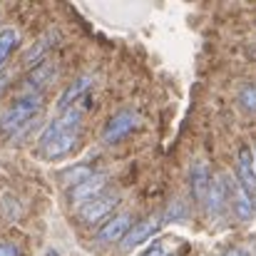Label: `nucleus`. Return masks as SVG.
<instances>
[{"mask_svg":"<svg viewBox=\"0 0 256 256\" xmlns=\"http://www.w3.org/2000/svg\"><path fill=\"white\" fill-rule=\"evenodd\" d=\"M140 114H134V112H130V110H124V112H117L114 117H110V122H107V127H104V132H102V142L104 144H114V142H120V140H124L127 134H132L137 127H140Z\"/></svg>","mask_w":256,"mask_h":256,"instance_id":"obj_4","label":"nucleus"},{"mask_svg":"<svg viewBox=\"0 0 256 256\" xmlns=\"http://www.w3.org/2000/svg\"><path fill=\"white\" fill-rule=\"evenodd\" d=\"M104 192H107V176H104V174H94V176H90L87 182L78 184V186H72V189L68 192V196H70L72 204L82 206V204L92 202V199H97V196L104 194Z\"/></svg>","mask_w":256,"mask_h":256,"instance_id":"obj_10","label":"nucleus"},{"mask_svg":"<svg viewBox=\"0 0 256 256\" xmlns=\"http://www.w3.org/2000/svg\"><path fill=\"white\" fill-rule=\"evenodd\" d=\"M226 184H229V206H232V212L236 214V219L249 222L256 212L254 196H252L236 179H234V182H226Z\"/></svg>","mask_w":256,"mask_h":256,"instance_id":"obj_8","label":"nucleus"},{"mask_svg":"<svg viewBox=\"0 0 256 256\" xmlns=\"http://www.w3.org/2000/svg\"><path fill=\"white\" fill-rule=\"evenodd\" d=\"M236 182L252 194L256 196V167H254V154L246 144L239 147V154H236Z\"/></svg>","mask_w":256,"mask_h":256,"instance_id":"obj_11","label":"nucleus"},{"mask_svg":"<svg viewBox=\"0 0 256 256\" xmlns=\"http://www.w3.org/2000/svg\"><path fill=\"white\" fill-rule=\"evenodd\" d=\"M212 170L204 160H196L189 170V186H192V196L196 204H204L206 202V194H209V186H212Z\"/></svg>","mask_w":256,"mask_h":256,"instance_id":"obj_9","label":"nucleus"},{"mask_svg":"<svg viewBox=\"0 0 256 256\" xmlns=\"http://www.w3.org/2000/svg\"><path fill=\"white\" fill-rule=\"evenodd\" d=\"M222 256H246V254H244L242 249H229V252H224Z\"/></svg>","mask_w":256,"mask_h":256,"instance_id":"obj_20","label":"nucleus"},{"mask_svg":"<svg viewBox=\"0 0 256 256\" xmlns=\"http://www.w3.org/2000/svg\"><path fill=\"white\" fill-rule=\"evenodd\" d=\"M55 38H58V32H50V35H48V38H42V40H40L38 45H32V48H30V50L25 52L22 62H25V65H32V68H35V65H38L40 60H45V50H50V48H52V40H55Z\"/></svg>","mask_w":256,"mask_h":256,"instance_id":"obj_14","label":"nucleus"},{"mask_svg":"<svg viewBox=\"0 0 256 256\" xmlns=\"http://www.w3.org/2000/svg\"><path fill=\"white\" fill-rule=\"evenodd\" d=\"M55 75V65L50 60H40L28 75H25V85H22V92L20 94H30V92H40V87L50 85Z\"/></svg>","mask_w":256,"mask_h":256,"instance_id":"obj_12","label":"nucleus"},{"mask_svg":"<svg viewBox=\"0 0 256 256\" xmlns=\"http://www.w3.org/2000/svg\"><path fill=\"white\" fill-rule=\"evenodd\" d=\"M162 219H164V214H152V216H147V219L137 222V226H132V229L127 232V236L122 239V249H124V252H130V249H134V246L144 244L147 239H152V236L160 232Z\"/></svg>","mask_w":256,"mask_h":256,"instance_id":"obj_5","label":"nucleus"},{"mask_svg":"<svg viewBox=\"0 0 256 256\" xmlns=\"http://www.w3.org/2000/svg\"><path fill=\"white\" fill-rule=\"evenodd\" d=\"M42 102H45V94H42V92L18 94V97L12 100V104L0 114V132H10V134L20 132V127L30 124L32 117L40 112Z\"/></svg>","mask_w":256,"mask_h":256,"instance_id":"obj_2","label":"nucleus"},{"mask_svg":"<svg viewBox=\"0 0 256 256\" xmlns=\"http://www.w3.org/2000/svg\"><path fill=\"white\" fill-rule=\"evenodd\" d=\"M120 206V196L117 194H110V192H104V194H100L97 199H92V202H87L80 206V219H82V224L87 226H94V224H104V219L114 212Z\"/></svg>","mask_w":256,"mask_h":256,"instance_id":"obj_3","label":"nucleus"},{"mask_svg":"<svg viewBox=\"0 0 256 256\" xmlns=\"http://www.w3.org/2000/svg\"><path fill=\"white\" fill-rule=\"evenodd\" d=\"M18 42H20V32L18 30H12V28H2L0 30V68L5 65L10 52L18 48Z\"/></svg>","mask_w":256,"mask_h":256,"instance_id":"obj_15","label":"nucleus"},{"mask_svg":"<svg viewBox=\"0 0 256 256\" xmlns=\"http://www.w3.org/2000/svg\"><path fill=\"white\" fill-rule=\"evenodd\" d=\"M92 82H94V78L92 75H82V78H78V80H72L70 87L62 92V97H60V102H58V110L60 112H65V110H70V107H75L85 94H90V90H92Z\"/></svg>","mask_w":256,"mask_h":256,"instance_id":"obj_13","label":"nucleus"},{"mask_svg":"<svg viewBox=\"0 0 256 256\" xmlns=\"http://www.w3.org/2000/svg\"><path fill=\"white\" fill-rule=\"evenodd\" d=\"M252 154H254V167H256V152H252Z\"/></svg>","mask_w":256,"mask_h":256,"instance_id":"obj_21","label":"nucleus"},{"mask_svg":"<svg viewBox=\"0 0 256 256\" xmlns=\"http://www.w3.org/2000/svg\"><path fill=\"white\" fill-rule=\"evenodd\" d=\"M239 102H242L244 110L256 112V85L254 82H246V85L239 90Z\"/></svg>","mask_w":256,"mask_h":256,"instance_id":"obj_17","label":"nucleus"},{"mask_svg":"<svg viewBox=\"0 0 256 256\" xmlns=\"http://www.w3.org/2000/svg\"><path fill=\"white\" fill-rule=\"evenodd\" d=\"M90 107V94H85L75 107L60 112L42 132L40 137V147H38V154L42 160H62L68 154H72L80 144V122H82V114Z\"/></svg>","mask_w":256,"mask_h":256,"instance_id":"obj_1","label":"nucleus"},{"mask_svg":"<svg viewBox=\"0 0 256 256\" xmlns=\"http://www.w3.org/2000/svg\"><path fill=\"white\" fill-rule=\"evenodd\" d=\"M90 176H94V170L90 167V164H82V167H70V170H65L62 174H60V179L72 189V186H78V184H82V182H87Z\"/></svg>","mask_w":256,"mask_h":256,"instance_id":"obj_16","label":"nucleus"},{"mask_svg":"<svg viewBox=\"0 0 256 256\" xmlns=\"http://www.w3.org/2000/svg\"><path fill=\"white\" fill-rule=\"evenodd\" d=\"M132 229V214L122 212L117 216H112L110 222H104L100 226V232L94 234V242L97 244H114V242H122L127 236V232Z\"/></svg>","mask_w":256,"mask_h":256,"instance_id":"obj_7","label":"nucleus"},{"mask_svg":"<svg viewBox=\"0 0 256 256\" xmlns=\"http://www.w3.org/2000/svg\"><path fill=\"white\" fill-rule=\"evenodd\" d=\"M204 206H206V214H209L212 222L222 219L224 209L229 206V184H226L224 176H214L212 179V186H209V194H206Z\"/></svg>","mask_w":256,"mask_h":256,"instance_id":"obj_6","label":"nucleus"},{"mask_svg":"<svg viewBox=\"0 0 256 256\" xmlns=\"http://www.w3.org/2000/svg\"><path fill=\"white\" fill-rule=\"evenodd\" d=\"M0 256H20V252L12 244H0Z\"/></svg>","mask_w":256,"mask_h":256,"instance_id":"obj_18","label":"nucleus"},{"mask_svg":"<svg viewBox=\"0 0 256 256\" xmlns=\"http://www.w3.org/2000/svg\"><path fill=\"white\" fill-rule=\"evenodd\" d=\"M144 256H167V249H164L162 244H154V246H152V249H150Z\"/></svg>","mask_w":256,"mask_h":256,"instance_id":"obj_19","label":"nucleus"}]
</instances>
